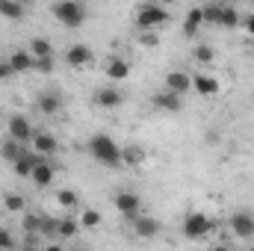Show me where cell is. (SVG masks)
I'll return each mask as SVG.
<instances>
[{
  "instance_id": "cell-1",
  "label": "cell",
  "mask_w": 254,
  "mask_h": 251,
  "mask_svg": "<svg viewBox=\"0 0 254 251\" xmlns=\"http://www.w3.org/2000/svg\"><path fill=\"white\" fill-rule=\"evenodd\" d=\"M89 157L101 166H110V169L122 166V148L116 145V139L110 133H95L89 139Z\"/></svg>"
},
{
  "instance_id": "cell-2",
  "label": "cell",
  "mask_w": 254,
  "mask_h": 251,
  "mask_svg": "<svg viewBox=\"0 0 254 251\" xmlns=\"http://www.w3.org/2000/svg\"><path fill=\"white\" fill-rule=\"evenodd\" d=\"M51 12L57 15V21L63 27H68V30H77V27L86 24V6L80 0H57Z\"/></svg>"
},
{
  "instance_id": "cell-3",
  "label": "cell",
  "mask_w": 254,
  "mask_h": 251,
  "mask_svg": "<svg viewBox=\"0 0 254 251\" xmlns=\"http://www.w3.org/2000/svg\"><path fill=\"white\" fill-rule=\"evenodd\" d=\"M169 21V12H166V6H160V3H145V6H139V12H136V24L142 27V30H157V27H163Z\"/></svg>"
},
{
  "instance_id": "cell-4",
  "label": "cell",
  "mask_w": 254,
  "mask_h": 251,
  "mask_svg": "<svg viewBox=\"0 0 254 251\" xmlns=\"http://www.w3.org/2000/svg\"><path fill=\"white\" fill-rule=\"evenodd\" d=\"M184 234L190 240H204L207 234H213V219L204 216V213H190L184 219Z\"/></svg>"
},
{
  "instance_id": "cell-5",
  "label": "cell",
  "mask_w": 254,
  "mask_h": 251,
  "mask_svg": "<svg viewBox=\"0 0 254 251\" xmlns=\"http://www.w3.org/2000/svg\"><path fill=\"white\" fill-rule=\"evenodd\" d=\"M228 228L234 231V237H240V240H252L254 237V216L252 213H246V210H237V213L228 219Z\"/></svg>"
},
{
  "instance_id": "cell-6",
  "label": "cell",
  "mask_w": 254,
  "mask_h": 251,
  "mask_svg": "<svg viewBox=\"0 0 254 251\" xmlns=\"http://www.w3.org/2000/svg\"><path fill=\"white\" fill-rule=\"evenodd\" d=\"M6 133H9L12 139H18V142L30 145L36 130H33V125H30V119H27V116H12V119H9V127H6Z\"/></svg>"
},
{
  "instance_id": "cell-7",
  "label": "cell",
  "mask_w": 254,
  "mask_h": 251,
  "mask_svg": "<svg viewBox=\"0 0 254 251\" xmlns=\"http://www.w3.org/2000/svg\"><path fill=\"white\" fill-rule=\"evenodd\" d=\"M113 204H116V210L125 216V219H136V213H139V207H142V198L136 195V192H119L116 198H113Z\"/></svg>"
},
{
  "instance_id": "cell-8",
  "label": "cell",
  "mask_w": 254,
  "mask_h": 251,
  "mask_svg": "<svg viewBox=\"0 0 254 251\" xmlns=\"http://www.w3.org/2000/svg\"><path fill=\"white\" fill-rule=\"evenodd\" d=\"M184 95H178V92H172V89H163L160 95H154V110H163V113H181L184 110V101H181Z\"/></svg>"
},
{
  "instance_id": "cell-9",
  "label": "cell",
  "mask_w": 254,
  "mask_h": 251,
  "mask_svg": "<svg viewBox=\"0 0 254 251\" xmlns=\"http://www.w3.org/2000/svg\"><path fill=\"white\" fill-rule=\"evenodd\" d=\"M192 89L201 95V98H216L222 92V83L210 74H192Z\"/></svg>"
},
{
  "instance_id": "cell-10",
  "label": "cell",
  "mask_w": 254,
  "mask_h": 251,
  "mask_svg": "<svg viewBox=\"0 0 254 251\" xmlns=\"http://www.w3.org/2000/svg\"><path fill=\"white\" fill-rule=\"evenodd\" d=\"M30 145H33V151H36V154H42V157H54V154L60 151L57 136H51V133H45V130H36Z\"/></svg>"
},
{
  "instance_id": "cell-11",
  "label": "cell",
  "mask_w": 254,
  "mask_h": 251,
  "mask_svg": "<svg viewBox=\"0 0 254 251\" xmlns=\"http://www.w3.org/2000/svg\"><path fill=\"white\" fill-rule=\"evenodd\" d=\"M54 178H57V169L48 163V157H42V160L33 166V175H30V181H33L39 189H45V187H51V184H54Z\"/></svg>"
},
{
  "instance_id": "cell-12",
  "label": "cell",
  "mask_w": 254,
  "mask_h": 251,
  "mask_svg": "<svg viewBox=\"0 0 254 251\" xmlns=\"http://www.w3.org/2000/svg\"><path fill=\"white\" fill-rule=\"evenodd\" d=\"M92 60H95V54L89 45H71L65 51V63L71 68H86V65H92Z\"/></svg>"
},
{
  "instance_id": "cell-13",
  "label": "cell",
  "mask_w": 254,
  "mask_h": 251,
  "mask_svg": "<svg viewBox=\"0 0 254 251\" xmlns=\"http://www.w3.org/2000/svg\"><path fill=\"white\" fill-rule=\"evenodd\" d=\"M104 74L113 80V83H122L130 77V63L122 60V57H110V60H104Z\"/></svg>"
},
{
  "instance_id": "cell-14",
  "label": "cell",
  "mask_w": 254,
  "mask_h": 251,
  "mask_svg": "<svg viewBox=\"0 0 254 251\" xmlns=\"http://www.w3.org/2000/svg\"><path fill=\"white\" fill-rule=\"evenodd\" d=\"M95 104H98L101 110H119V107L125 104V95H122L119 89H113V86H104V89H98Z\"/></svg>"
},
{
  "instance_id": "cell-15",
  "label": "cell",
  "mask_w": 254,
  "mask_h": 251,
  "mask_svg": "<svg viewBox=\"0 0 254 251\" xmlns=\"http://www.w3.org/2000/svg\"><path fill=\"white\" fill-rule=\"evenodd\" d=\"M166 89H172L178 95H187L192 89V74H187V71H169L166 74Z\"/></svg>"
},
{
  "instance_id": "cell-16",
  "label": "cell",
  "mask_w": 254,
  "mask_h": 251,
  "mask_svg": "<svg viewBox=\"0 0 254 251\" xmlns=\"http://www.w3.org/2000/svg\"><path fill=\"white\" fill-rule=\"evenodd\" d=\"M39 160H42V154H36V151H30V148H27V151H24V154L12 163V169H15V175L30 178V175H33V166H36Z\"/></svg>"
},
{
  "instance_id": "cell-17",
  "label": "cell",
  "mask_w": 254,
  "mask_h": 251,
  "mask_svg": "<svg viewBox=\"0 0 254 251\" xmlns=\"http://www.w3.org/2000/svg\"><path fill=\"white\" fill-rule=\"evenodd\" d=\"M36 107H39L45 116H54V113L63 110V95H60V92H42L39 101H36Z\"/></svg>"
},
{
  "instance_id": "cell-18",
  "label": "cell",
  "mask_w": 254,
  "mask_h": 251,
  "mask_svg": "<svg viewBox=\"0 0 254 251\" xmlns=\"http://www.w3.org/2000/svg\"><path fill=\"white\" fill-rule=\"evenodd\" d=\"M201 24H204V6H192L190 12H187V18H184V36L195 39V33H198Z\"/></svg>"
},
{
  "instance_id": "cell-19",
  "label": "cell",
  "mask_w": 254,
  "mask_h": 251,
  "mask_svg": "<svg viewBox=\"0 0 254 251\" xmlns=\"http://www.w3.org/2000/svg\"><path fill=\"white\" fill-rule=\"evenodd\" d=\"M24 151H27V145H24V142H18V139H12V136H6V139H3V145H0V157H3L6 163H15Z\"/></svg>"
},
{
  "instance_id": "cell-20",
  "label": "cell",
  "mask_w": 254,
  "mask_h": 251,
  "mask_svg": "<svg viewBox=\"0 0 254 251\" xmlns=\"http://www.w3.org/2000/svg\"><path fill=\"white\" fill-rule=\"evenodd\" d=\"M133 231H136V237H142V240H151V237H157L160 234V222L157 219H133Z\"/></svg>"
},
{
  "instance_id": "cell-21",
  "label": "cell",
  "mask_w": 254,
  "mask_h": 251,
  "mask_svg": "<svg viewBox=\"0 0 254 251\" xmlns=\"http://www.w3.org/2000/svg\"><path fill=\"white\" fill-rule=\"evenodd\" d=\"M9 65L15 68V74H27V71H33V54L30 51H15V54H9Z\"/></svg>"
},
{
  "instance_id": "cell-22",
  "label": "cell",
  "mask_w": 254,
  "mask_h": 251,
  "mask_svg": "<svg viewBox=\"0 0 254 251\" xmlns=\"http://www.w3.org/2000/svg\"><path fill=\"white\" fill-rule=\"evenodd\" d=\"M0 18H6V21H21V18H24V3H21V0H0Z\"/></svg>"
},
{
  "instance_id": "cell-23",
  "label": "cell",
  "mask_w": 254,
  "mask_h": 251,
  "mask_svg": "<svg viewBox=\"0 0 254 251\" xmlns=\"http://www.w3.org/2000/svg\"><path fill=\"white\" fill-rule=\"evenodd\" d=\"M240 12L234 9V3H228V6H222V15H219V24L216 27H222V30H234V27H240Z\"/></svg>"
},
{
  "instance_id": "cell-24",
  "label": "cell",
  "mask_w": 254,
  "mask_h": 251,
  "mask_svg": "<svg viewBox=\"0 0 254 251\" xmlns=\"http://www.w3.org/2000/svg\"><path fill=\"white\" fill-rule=\"evenodd\" d=\"M142 163H145V148H139V145L122 148V166H142Z\"/></svg>"
},
{
  "instance_id": "cell-25",
  "label": "cell",
  "mask_w": 254,
  "mask_h": 251,
  "mask_svg": "<svg viewBox=\"0 0 254 251\" xmlns=\"http://www.w3.org/2000/svg\"><path fill=\"white\" fill-rule=\"evenodd\" d=\"M30 54L33 57H51L54 48H51V42L45 36H36V39H30Z\"/></svg>"
},
{
  "instance_id": "cell-26",
  "label": "cell",
  "mask_w": 254,
  "mask_h": 251,
  "mask_svg": "<svg viewBox=\"0 0 254 251\" xmlns=\"http://www.w3.org/2000/svg\"><path fill=\"white\" fill-rule=\"evenodd\" d=\"M57 204L65 207V210H74V207H80V198H77L74 189H60V192H57Z\"/></svg>"
},
{
  "instance_id": "cell-27",
  "label": "cell",
  "mask_w": 254,
  "mask_h": 251,
  "mask_svg": "<svg viewBox=\"0 0 254 251\" xmlns=\"http://www.w3.org/2000/svg\"><path fill=\"white\" fill-rule=\"evenodd\" d=\"M77 231H80V219H60V222H57V234H60L63 240L74 237Z\"/></svg>"
},
{
  "instance_id": "cell-28",
  "label": "cell",
  "mask_w": 254,
  "mask_h": 251,
  "mask_svg": "<svg viewBox=\"0 0 254 251\" xmlns=\"http://www.w3.org/2000/svg\"><path fill=\"white\" fill-rule=\"evenodd\" d=\"M24 204H27V201H24V195H18V192H6V195H3V207H6L9 213H21Z\"/></svg>"
},
{
  "instance_id": "cell-29",
  "label": "cell",
  "mask_w": 254,
  "mask_h": 251,
  "mask_svg": "<svg viewBox=\"0 0 254 251\" xmlns=\"http://www.w3.org/2000/svg\"><path fill=\"white\" fill-rule=\"evenodd\" d=\"M21 228H24L27 234H39V231L45 228V219H42V216H36V213H24V222H21Z\"/></svg>"
},
{
  "instance_id": "cell-30",
  "label": "cell",
  "mask_w": 254,
  "mask_h": 251,
  "mask_svg": "<svg viewBox=\"0 0 254 251\" xmlns=\"http://www.w3.org/2000/svg\"><path fill=\"white\" fill-rule=\"evenodd\" d=\"M101 222H104V219H101L98 210H83V213H80V228H89V231H92V228H101Z\"/></svg>"
},
{
  "instance_id": "cell-31",
  "label": "cell",
  "mask_w": 254,
  "mask_h": 251,
  "mask_svg": "<svg viewBox=\"0 0 254 251\" xmlns=\"http://www.w3.org/2000/svg\"><path fill=\"white\" fill-rule=\"evenodd\" d=\"M54 68H57L54 54H51V57H33V71H39V74H54Z\"/></svg>"
},
{
  "instance_id": "cell-32",
  "label": "cell",
  "mask_w": 254,
  "mask_h": 251,
  "mask_svg": "<svg viewBox=\"0 0 254 251\" xmlns=\"http://www.w3.org/2000/svg\"><path fill=\"white\" fill-rule=\"evenodd\" d=\"M213 57H216V54H213V48H210V45H198V48L192 51V60H195V63H201V65L213 63Z\"/></svg>"
},
{
  "instance_id": "cell-33",
  "label": "cell",
  "mask_w": 254,
  "mask_h": 251,
  "mask_svg": "<svg viewBox=\"0 0 254 251\" xmlns=\"http://www.w3.org/2000/svg\"><path fill=\"white\" fill-rule=\"evenodd\" d=\"M219 15H222V6L219 3L204 6V24H219Z\"/></svg>"
},
{
  "instance_id": "cell-34",
  "label": "cell",
  "mask_w": 254,
  "mask_h": 251,
  "mask_svg": "<svg viewBox=\"0 0 254 251\" xmlns=\"http://www.w3.org/2000/svg\"><path fill=\"white\" fill-rule=\"evenodd\" d=\"M139 45H142V48H157V45H160V36H157L154 30H145V33L139 36Z\"/></svg>"
},
{
  "instance_id": "cell-35",
  "label": "cell",
  "mask_w": 254,
  "mask_h": 251,
  "mask_svg": "<svg viewBox=\"0 0 254 251\" xmlns=\"http://www.w3.org/2000/svg\"><path fill=\"white\" fill-rule=\"evenodd\" d=\"M0 249H6V251L15 249V237H12L6 228H0Z\"/></svg>"
},
{
  "instance_id": "cell-36",
  "label": "cell",
  "mask_w": 254,
  "mask_h": 251,
  "mask_svg": "<svg viewBox=\"0 0 254 251\" xmlns=\"http://www.w3.org/2000/svg\"><path fill=\"white\" fill-rule=\"evenodd\" d=\"M15 74V68L9 65V60H0V80H9Z\"/></svg>"
},
{
  "instance_id": "cell-37",
  "label": "cell",
  "mask_w": 254,
  "mask_h": 251,
  "mask_svg": "<svg viewBox=\"0 0 254 251\" xmlns=\"http://www.w3.org/2000/svg\"><path fill=\"white\" fill-rule=\"evenodd\" d=\"M240 27H243V30H246L249 36H254V15H246V18L240 21Z\"/></svg>"
},
{
  "instance_id": "cell-38",
  "label": "cell",
  "mask_w": 254,
  "mask_h": 251,
  "mask_svg": "<svg viewBox=\"0 0 254 251\" xmlns=\"http://www.w3.org/2000/svg\"><path fill=\"white\" fill-rule=\"evenodd\" d=\"M216 3H219V6H228V3H234V0H216Z\"/></svg>"
},
{
  "instance_id": "cell-39",
  "label": "cell",
  "mask_w": 254,
  "mask_h": 251,
  "mask_svg": "<svg viewBox=\"0 0 254 251\" xmlns=\"http://www.w3.org/2000/svg\"><path fill=\"white\" fill-rule=\"evenodd\" d=\"M160 3H163V6H166V3H178V0H160Z\"/></svg>"
},
{
  "instance_id": "cell-40",
  "label": "cell",
  "mask_w": 254,
  "mask_h": 251,
  "mask_svg": "<svg viewBox=\"0 0 254 251\" xmlns=\"http://www.w3.org/2000/svg\"><path fill=\"white\" fill-rule=\"evenodd\" d=\"M21 3H24V6H30V3H36V0H21Z\"/></svg>"
},
{
  "instance_id": "cell-41",
  "label": "cell",
  "mask_w": 254,
  "mask_h": 251,
  "mask_svg": "<svg viewBox=\"0 0 254 251\" xmlns=\"http://www.w3.org/2000/svg\"><path fill=\"white\" fill-rule=\"evenodd\" d=\"M252 3H254V0H252Z\"/></svg>"
}]
</instances>
